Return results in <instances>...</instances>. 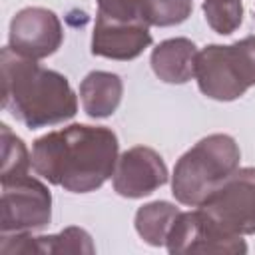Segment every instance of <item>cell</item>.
Returning <instances> with one entry per match:
<instances>
[{"label": "cell", "instance_id": "3", "mask_svg": "<svg viewBox=\"0 0 255 255\" xmlns=\"http://www.w3.org/2000/svg\"><path fill=\"white\" fill-rule=\"evenodd\" d=\"M241 149L227 133L201 137L177 161L171 173V193L175 201L197 207L217 185H221L237 167Z\"/></svg>", "mask_w": 255, "mask_h": 255}, {"label": "cell", "instance_id": "5", "mask_svg": "<svg viewBox=\"0 0 255 255\" xmlns=\"http://www.w3.org/2000/svg\"><path fill=\"white\" fill-rule=\"evenodd\" d=\"M205 221L223 235L255 233V167H237L199 205Z\"/></svg>", "mask_w": 255, "mask_h": 255}, {"label": "cell", "instance_id": "11", "mask_svg": "<svg viewBox=\"0 0 255 255\" xmlns=\"http://www.w3.org/2000/svg\"><path fill=\"white\" fill-rule=\"evenodd\" d=\"M96 245L92 235L82 227H66L56 235H30V233H4L0 241L2 255H44V253H86L92 255Z\"/></svg>", "mask_w": 255, "mask_h": 255}, {"label": "cell", "instance_id": "13", "mask_svg": "<svg viewBox=\"0 0 255 255\" xmlns=\"http://www.w3.org/2000/svg\"><path fill=\"white\" fill-rule=\"evenodd\" d=\"M124 96V82L114 72L94 70L80 84V102L86 116L94 120L110 118Z\"/></svg>", "mask_w": 255, "mask_h": 255}, {"label": "cell", "instance_id": "16", "mask_svg": "<svg viewBox=\"0 0 255 255\" xmlns=\"http://www.w3.org/2000/svg\"><path fill=\"white\" fill-rule=\"evenodd\" d=\"M203 14L213 32L221 36H229L243 22V2L241 0H203Z\"/></svg>", "mask_w": 255, "mask_h": 255}, {"label": "cell", "instance_id": "15", "mask_svg": "<svg viewBox=\"0 0 255 255\" xmlns=\"http://www.w3.org/2000/svg\"><path fill=\"white\" fill-rule=\"evenodd\" d=\"M143 18L149 26H177L193 12V0H141Z\"/></svg>", "mask_w": 255, "mask_h": 255}, {"label": "cell", "instance_id": "6", "mask_svg": "<svg viewBox=\"0 0 255 255\" xmlns=\"http://www.w3.org/2000/svg\"><path fill=\"white\" fill-rule=\"evenodd\" d=\"M2 219L4 233H32L48 227L52 219V193L30 173L2 177Z\"/></svg>", "mask_w": 255, "mask_h": 255}, {"label": "cell", "instance_id": "9", "mask_svg": "<svg viewBox=\"0 0 255 255\" xmlns=\"http://www.w3.org/2000/svg\"><path fill=\"white\" fill-rule=\"evenodd\" d=\"M165 247L171 255L179 253H223L241 255L247 253L243 237H229L213 229L205 217L195 211H181L171 225Z\"/></svg>", "mask_w": 255, "mask_h": 255}, {"label": "cell", "instance_id": "10", "mask_svg": "<svg viewBox=\"0 0 255 255\" xmlns=\"http://www.w3.org/2000/svg\"><path fill=\"white\" fill-rule=\"evenodd\" d=\"M151 46L147 24H122L96 18L92 32V54L108 60H135Z\"/></svg>", "mask_w": 255, "mask_h": 255}, {"label": "cell", "instance_id": "7", "mask_svg": "<svg viewBox=\"0 0 255 255\" xmlns=\"http://www.w3.org/2000/svg\"><path fill=\"white\" fill-rule=\"evenodd\" d=\"M64 42V28L56 12L42 6L18 10L10 20L8 46L24 58L42 60L58 52Z\"/></svg>", "mask_w": 255, "mask_h": 255}, {"label": "cell", "instance_id": "1", "mask_svg": "<svg viewBox=\"0 0 255 255\" xmlns=\"http://www.w3.org/2000/svg\"><path fill=\"white\" fill-rule=\"evenodd\" d=\"M120 141L112 128L70 124L32 143V169L70 193L100 189L118 163Z\"/></svg>", "mask_w": 255, "mask_h": 255}, {"label": "cell", "instance_id": "17", "mask_svg": "<svg viewBox=\"0 0 255 255\" xmlns=\"http://www.w3.org/2000/svg\"><path fill=\"white\" fill-rule=\"evenodd\" d=\"M0 135H2V169H0V179L2 177H12V175L28 173V169L32 165V157H30L24 141L6 124H0Z\"/></svg>", "mask_w": 255, "mask_h": 255}, {"label": "cell", "instance_id": "8", "mask_svg": "<svg viewBox=\"0 0 255 255\" xmlns=\"http://www.w3.org/2000/svg\"><path fill=\"white\" fill-rule=\"evenodd\" d=\"M169 173L163 157L147 145H133L126 149L118 157L112 175L114 191L128 199L151 195L155 189L165 185Z\"/></svg>", "mask_w": 255, "mask_h": 255}, {"label": "cell", "instance_id": "18", "mask_svg": "<svg viewBox=\"0 0 255 255\" xmlns=\"http://www.w3.org/2000/svg\"><path fill=\"white\" fill-rule=\"evenodd\" d=\"M96 18L122 24H147L141 10V0H96ZM149 26V24H147Z\"/></svg>", "mask_w": 255, "mask_h": 255}, {"label": "cell", "instance_id": "14", "mask_svg": "<svg viewBox=\"0 0 255 255\" xmlns=\"http://www.w3.org/2000/svg\"><path fill=\"white\" fill-rule=\"evenodd\" d=\"M179 207L169 201H151L135 211L133 225L137 235L151 247H161L167 241L173 221L179 215Z\"/></svg>", "mask_w": 255, "mask_h": 255}, {"label": "cell", "instance_id": "12", "mask_svg": "<svg viewBox=\"0 0 255 255\" xmlns=\"http://www.w3.org/2000/svg\"><path fill=\"white\" fill-rule=\"evenodd\" d=\"M197 46L189 38H167L151 50V70L165 84H185L193 78Z\"/></svg>", "mask_w": 255, "mask_h": 255}, {"label": "cell", "instance_id": "2", "mask_svg": "<svg viewBox=\"0 0 255 255\" xmlns=\"http://www.w3.org/2000/svg\"><path fill=\"white\" fill-rule=\"evenodd\" d=\"M2 108L28 129L68 122L78 112V96L66 76L38 60L2 48Z\"/></svg>", "mask_w": 255, "mask_h": 255}, {"label": "cell", "instance_id": "4", "mask_svg": "<svg viewBox=\"0 0 255 255\" xmlns=\"http://www.w3.org/2000/svg\"><path fill=\"white\" fill-rule=\"evenodd\" d=\"M193 78L203 96L233 102L255 86V36L221 46L209 44L197 52Z\"/></svg>", "mask_w": 255, "mask_h": 255}]
</instances>
